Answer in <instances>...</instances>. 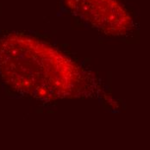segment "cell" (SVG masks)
Here are the masks:
<instances>
[{
    "label": "cell",
    "mask_w": 150,
    "mask_h": 150,
    "mask_svg": "<svg viewBox=\"0 0 150 150\" xmlns=\"http://www.w3.org/2000/svg\"><path fill=\"white\" fill-rule=\"evenodd\" d=\"M0 75L12 89L44 100L79 97L91 86L90 77L74 60L20 33L0 41Z\"/></svg>",
    "instance_id": "6da1fadb"
},
{
    "label": "cell",
    "mask_w": 150,
    "mask_h": 150,
    "mask_svg": "<svg viewBox=\"0 0 150 150\" xmlns=\"http://www.w3.org/2000/svg\"><path fill=\"white\" fill-rule=\"evenodd\" d=\"M67 8L92 27L109 35H123L133 22L117 0H63Z\"/></svg>",
    "instance_id": "7a4b0ae2"
}]
</instances>
